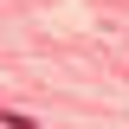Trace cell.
Returning <instances> with one entry per match:
<instances>
[{
	"label": "cell",
	"mask_w": 129,
	"mask_h": 129,
	"mask_svg": "<svg viewBox=\"0 0 129 129\" xmlns=\"http://www.w3.org/2000/svg\"><path fill=\"white\" fill-rule=\"evenodd\" d=\"M0 123H7V129H39V123H26L19 110H0Z\"/></svg>",
	"instance_id": "obj_1"
}]
</instances>
